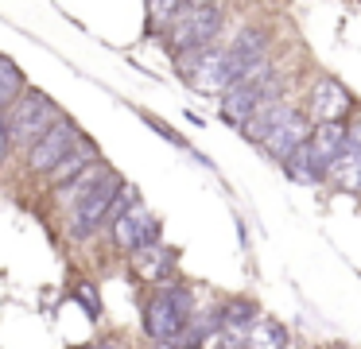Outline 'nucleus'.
Instances as JSON below:
<instances>
[{
    "label": "nucleus",
    "mask_w": 361,
    "mask_h": 349,
    "mask_svg": "<svg viewBox=\"0 0 361 349\" xmlns=\"http://www.w3.org/2000/svg\"><path fill=\"white\" fill-rule=\"evenodd\" d=\"M195 318V291L179 279H167L144 299V333L156 345H175Z\"/></svg>",
    "instance_id": "1"
},
{
    "label": "nucleus",
    "mask_w": 361,
    "mask_h": 349,
    "mask_svg": "<svg viewBox=\"0 0 361 349\" xmlns=\"http://www.w3.org/2000/svg\"><path fill=\"white\" fill-rule=\"evenodd\" d=\"M221 31V4L218 0H190L171 23H167V51L179 59V54L202 51L214 47V35Z\"/></svg>",
    "instance_id": "2"
},
{
    "label": "nucleus",
    "mask_w": 361,
    "mask_h": 349,
    "mask_svg": "<svg viewBox=\"0 0 361 349\" xmlns=\"http://www.w3.org/2000/svg\"><path fill=\"white\" fill-rule=\"evenodd\" d=\"M121 186H125V178L109 167L86 194H78L74 202H66V206H71V221H66L71 240H90V237H97V233L105 229V217H109V206H113V198H117Z\"/></svg>",
    "instance_id": "3"
},
{
    "label": "nucleus",
    "mask_w": 361,
    "mask_h": 349,
    "mask_svg": "<svg viewBox=\"0 0 361 349\" xmlns=\"http://www.w3.org/2000/svg\"><path fill=\"white\" fill-rule=\"evenodd\" d=\"M4 121H8V140H12V144H16V147H32L35 140H39L43 132L51 128V124L63 121V113H59V105L47 97V93L24 90V93H20V97L8 105Z\"/></svg>",
    "instance_id": "4"
},
{
    "label": "nucleus",
    "mask_w": 361,
    "mask_h": 349,
    "mask_svg": "<svg viewBox=\"0 0 361 349\" xmlns=\"http://www.w3.org/2000/svg\"><path fill=\"white\" fill-rule=\"evenodd\" d=\"M272 97H280V74L272 70V62H264V66L252 70L245 82L229 85V90L221 93V116H226L229 124H245L264 101H272Z\"/></svg>",
    "instance_id": "5"
},
{
    "label": "nucleus",
    "mask_w": 361,
    "mask_h": 349,
    "mask_svg": "<svg viewBox=\"0 0 361 349\" xmlns=\"http://www.w3.org/2000/svg\"><path fill=\"white\" fill-rule=\"evenodd\" d=\"M78 144H82L78 124L63 116V121H55L32 147H27V171H32V175H51V171H55Z\"/></svg>",
    "instance_id": "6"
},
{
    "label": "nucleus",
    "mask_w": 361,
    "mask_h": 349,
    "mask_svg": "<svg viewBox=\"0 0 361 349\" xmlns=\"http://www.w3.org/2000/svg\"><path fill=\"white\" fill-rule=\"evenodd\" d=\"M105 233H109V240H113V248H117V252L133 256L136 248L156 245V240H159V217L152 214V209L144 206L140 198H136L133 206H128L125 214H121V217H117V221H113Z\"/></svg>",
    "instance_id": "7"
},
{
    "label": "nucleus",
    "mask_w": 361,
    "mask_h": 349,
    "mask_svg": "<svg viewBox=\"0 0 361 349\" xmlns=\"http://www.w3.org/2000/svg\"><path fill=\"white\" fill-rule=\"evenodd\" d=\"M175 264H179V256H175V248H167L164 240H156V245H144L136 248L133 256H128V268H133V276L140 279V283H167V279L175 276Z\"/></svg>",
    "instance_id": "8"
},
{
    "label": "nucleus",
    "mask_w": 361,
    "mask_h": 349,
    "mask_svg": "<svg viewBox=\"0 0 361 349\" xmlns=\"http://www.w3.org/2000/svg\"><path fill=\"white\" fill-rule=\"evenodd\" d=\"M307 136H311V121H307L303 113H295V109H291L288 116H283L280 124H276L272 132H268L264 140H260V147H264L268 155H272V159H288L291 152H295V147H303L307 144Z\"/></svg>",
    "instance_id": "9"
},
{
    "label": "nucleus",
    "mask_w": 361,
    "mask_h": 349,
    "mask_svg": "<svg viewBox=\"0 0 361 349\" xmlns=\"http://www.w3.org/2000/svg\"><path fill=\"white\" fill-rule=\"evenodd\" d=\"M345 113H350V93H345V85L338 78H319V85L311 93V116L319 124H326V121H342Z\"/></svg>",
    "instance_id": "10"
},
{
    "label": "nucleus",
    "mask_w": 361,
    "mask_h": 349,
    "mask_svg": "<svg viewBox=\"0 0 361 349\" xmlns=\"http://www.w3.org/2000/svg\"><path fill=\"white\" fill-rule=\"evenodd\" d=\"M252 318H257V307L249 299H229L218 310V338L226 345H245V333H249Z\"/></svg>",
    "instance_id": "11"
},
{
    "label": "nucleus",
    "mask_w": 361,
    "mask_h": 349,
    "mask_svg": "<svg viewBox=\"0 0 361 349\" xmlns=\"http://www.w3.org/2000/svg\"><path fill=\"white\" fill-rule=\"evenodd\" d=\"M307 147H311L314 163L326 171L330 163L342 155V147H345V124H342V121H326V124H319V128H311V136H307Z\"/></svg>",
    "instance_id": "12"
},
{
    "label": "nucleus",
    "mask_w": 361,
    "mask_h": 349,
    "mask_svg": "<svg viewBox=\"0 0 361 349\" xmlns=\"http://www.w3.org/2000/svg\"><path fill=\"white\" fill-rule=\"evenodd\" d=\"M94 163H102V155H97V147L90 144V140H82V144L74 147V152L66 155V159L59 163V167L51 171V175H47V183L55 186V190H63L66 183H74V178H78L86 167H94Z\"/></svg>",
    "instance_id": "13"
},
{
    "label": "nucleus",
    "mask_w": 361,
    "mask_h": 349,
    "mask_svg": "<svg viewBox=\"0 0 361 349\" xmlns=\"http://www.w3.org/2000/svg\"><path fill=\"white\" fill-rule=\"evenodd\" d=\"M288 113H291L288 101H283V97H272V101H264V105H260L257 113H252L249 121L241 124V128H245V136H249L252 144H260V140H264L268 132H272V128H276V124H280Z\"/></svg>",
    "instance_id": "14"
},
{
    "label": "nucleus",
    "mask_w": 361,
    "mask_h": 349,
    "mask_svg": "<svg viewBox=\"0 0 361 349\" xmlns=\"http://www.w3.org/2000/svg\"><path fill=\"white\" fill-rule=\"evenodd\" d=\"M245 349H288V330H283V322L257 314L249 326V333H245Z\"/></svg>",
    "instance_id": "15"
},
{
    "label": "nucleus",
    "mask_w": 361,
    "mask_h": 349,
    "mask_svg": "<svg viewBox=\"0 0 361 349\" xmlns=\"http://www.w3.org/2000/svg\"><path fill=\"white\" fill-rule=\"evenodd\" d=\"M283 171H288V178H295V183H319V178H326V171L314 163L311 147H295V152L283 159Z\"/></svg>",
    "instance_id": "16"
},
{
    "label": "nucleus",
    "mask_w": 361,
    "mask_h": 349,
    "mask_svg": "<svg viewBox=\"0 0 361 349\" xmlns=\"http://www.w3.org/2000/svg\"><path fill=\"white\" fill-rule=\"evenodd\" d=\"M27 90V82H24V70L16 66V62L8 59V54H0V113L12 105V101L20 97V93Z\"/></svg>",
    "instance_id": "17"
},
{
    "label": "nucleus",
    "mask_w": 361,
    "mask_h": 349,
    "mask_svg": "<svg viewBox=\"0 0 361 349\" xmlns=\"http://www.w3.org/2000/svg\"><path fill=\"white\" fill-rule=\"evenodd\" d=\"M187 4H190V0H148V23L167 31V23H171Z\"/></svg>",
    "instance_id": "18"
},
{
    "label": "nucleus",
    "mask_w": 361,
    "mask_h": 349,
    "mask_svg": "<svg viewBox=\"0 0 361 349\" xmlns=\"http://www.w3.org/2000/svg\"><path fill=\"white\" fill-rule=\"evenodd\" d=\"M74 299H78V302H82V307H86L94 318L102 314V299L94 295V283H78V287H74Z\"/></svg>",
    "instance_id": "19"
},
{
    "label": "nucleus",
    "mask_w": 361,
    "mask_h": 349,
    "mask_svg": "<svg viewBox=\"0 0 361 349\" xmlns=\"http://www.w3.org/2000/svg\"><path fill=\"white\" fill-rule=\"evenodd\" d=\"M8 147H12V140H8V121H4V113H0V163L8 159Z\"/></svg>",
    "instance_id": "20"
},
{
    "label": "nucleus",
    "mask_w": 361,
    "mask_h": 349,
    "mask_svg": "<svg viewBox=\"0 0 361 349\" xmlns=\"http://www.w3.org/2000/svg\"><path fill=\"white\" fill-rule=\"evenodd\" d=\"M102 349H128V341H125V338H105Z\"/></svg>",
    "instance_id": "21"
},
{
    "label": "nucleus",
    "mask_w": 361,
    "mask_h": 349,
    "mask_svg": "<svg viewBox=\"0 0 361 349\" xmlns=\"http://www.w3.org/2000/svg\"><path fill=\"white\" fill-rule=\"evenodd\" d=\"M78 349H102V341H90V345H78Z\"/></svg>",
    "instance_id": "22"
}]
</instances>
